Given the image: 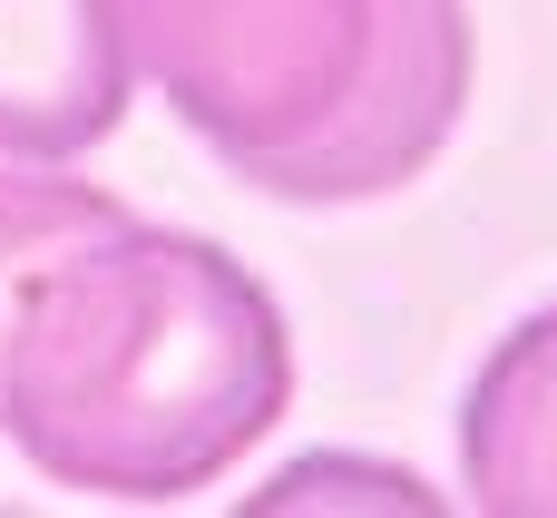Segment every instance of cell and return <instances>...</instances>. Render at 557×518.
I'll return each mask as SVG.
<instances>
[{
	"instance_id": "1",
	"label": "cell",
	"mask_w": 557,
	"mask_h": 518,
	"mask_svg": "<svg viewBox=\"0 0 557 518\" xmlns=\"http://www.w3.org/2000/svg\"><path fill=\"white\" fill-rule=\"evenodd\" d=\"M284 402L294 333L274 294L225 245L137 215L69 245L0 343V431L78 499H196L284 421Z\"/></svg>"
},
{
	"instance_id": "2",
	"label": "cell",
	"mask_w": 557,
	"mask_h": 518,
	"mask_svg": "<svg viewBox=\"0 0 557 518\" xmlns=\"http://www.w3.org/2000/svg\"><path fill=\"white\" fill-rule=\"evenodd\" d=\"M137 69L284 206L411 186L470 108V0H127Z\"/></svg>"
},
{
	"instance_id": "3",
	"label": "cell",
	"mask_w": 557,
	"mask_h": 518,
	"mask_svg": "<svg viewBox=\"0 0 557 518\" xmlns=\"http://www.w3.org/2000/svg\"><path fill=\"white\" fill-rule=\"evenodd\" d=\"M127 0H0V157L69 166L127 118Z\"/></svg>"
},
{
	"instance_id": "4",
	"label": "cell",
	"mask_w": 557,
	"mask_h": 518,
	"mask_svg": "<svg viewBox=\"0 0 557 518\" xmlns=\"http://www.w3.org/2000/svg\"><path fill=\"white\" fill-rule=\"evenodd\" d=\"M460 480L490 518H557V304L480 362L460 411Z\"/></svg>"
},
{
	"instance_id": "5",
	"label": "cell",
	"mask_w": 557,
	"mask_h": 518,
	"mask_svg": "<svg viewBox=\"0 0 557 518\" xmlns=\"http://www.w3.org/2000/svg\"><path fill=\"white\" fill-rule=\"evenodd\" d=\"M108 225H127V206L98 196V186H78V176H49V166L0 176V343H10V323H20V294H29L69 245H88V235H108Z\"/></svg>"
}]
</instances>
